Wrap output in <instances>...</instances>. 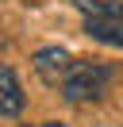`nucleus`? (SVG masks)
<instances>
[{
  "instance_id": "f257e3e1",
  "label": "nucleus",
  "mask_w": 123,
  "mask_h": 127,
  "mask_svg": "<svg viewBox=\"0 0 123 127\" xmlns=\"http://www.w3.org/2000/svg\"><path fill=\"white\" fill-rule=\"evenodd\" d=\"M112 85V69L100 62H73L62 81V96L69 104H89V100H100Z\"/></svg>"
},
{
  "instance_id": "f03ea898",
  "label": "nucleus",
  "mask_w": 123,
  "mask_h": 127,
  "mask_svg": "<svg viewBox=\"0 0 123 127\" xmlns=\"http://www.w3.org/2000/svg\"><path fill=\"white\" fill-rule=\"evenodd\" d=\"M31 65H35V73L42 77V85L62 89V81H65V73H69V65H73V58H69L62 46H42L35 58H31Z\"/></svg>"
},
{
  "instance_id": "7ed1b4c3",
  "label": "nucleus",
  "mask_w": 123,
  "mask_h": 127,
  "mask_svg": "<svg viewBox=\"0 0 123 127\" xmlns=\"http://www.w3.org/2000/svg\"><path fill=\"white\" fill-rule=\"evenodd\" d=\"M23 112V89H19V77H15L12 65H0V116L4 119H15Z\"/></svg>"
},
{
  "instance_id": "20e7f679",
  "label": "nucleus",
  "mask_w": 123,
  "mask_h": 127,
  "mask_svg": "<svg viewBox=\"0 0 123 127\" xmlns=\"http://www.w3.org/2000/svg\"><path fill=\"white\" fill-rule=\"evenodd\" d=\"M85 19H123V0H73Z\"/></svg>"
},
{
  "instance_id": "39448f33",
  "label": "nucleus",
  "mask_w": 123,
  "mask_h": 127,
  "mask_svg": "<svg viewBox=\"0 0 123 127\" xmlns=\"http://www.w3.org/2000/svg\"><path fill=\"white\" fill-rule=\"evenodd\" d=\"M85 31H89L96 42L123 46V19H85Z\"/></svg>"
},
{
  "instance_id": "423d86ee",
  "label": "nucleus",
  "mask_w": 123,
  "mask_h": 127,
  "mask_svg": "<svg viewBox=\"0 0 123 127\" xmlns=\"http://www.w3.org/2000/svg\"><path fill=\"white\" fill-rule=\"evenodd\" d=\"M35 127H65V123H58V119H46V123H35Z\"/></svg>"
}]
</instances>
